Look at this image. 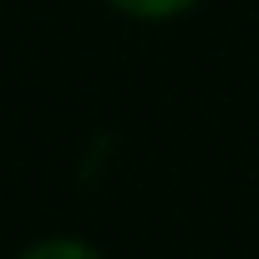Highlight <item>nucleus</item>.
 I'll use <instances>...</instances> for the list:
<instances>
[{
    "label": "nucleus",
    "mask_w": 259,
    "mask_h": 259,
    "mask_svg": "<svg viewBox=\"0 0 259 259\" xmlns=\"http://www.w3.org/2000/svg\"><path fill=\"white\" fill-rule=\"evenodd\" d=\"M16 259H107V254L76 234H51V239H36L31 249H21Z\"/></svg>",
    "instance_id": "f257e3e1"
},
{
    "label": "nucleus",
    "mask_w": 259,
    "mask_h": 259,
    "mask_svg": "<svg viewBox=\"0 0 259 259\" xmlns=\"http://www.w3.org/2000/svg\"><path fill=\"white\" fill-rule=\"evenodd\" d=\"M117 16H133V21H178L188 16L198 0H107Z\"/></svg>",
    "instance_id": "f03ea898"
}]
</instances>
